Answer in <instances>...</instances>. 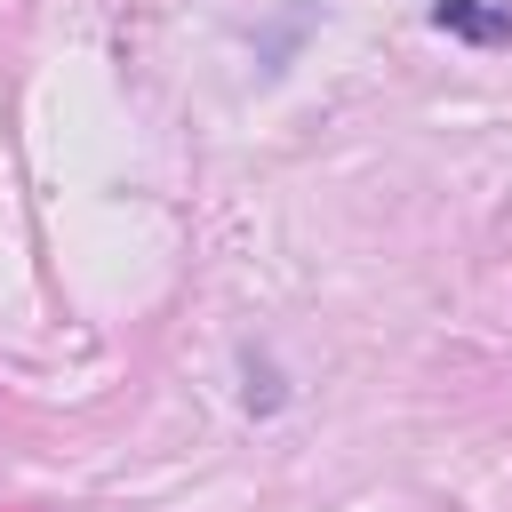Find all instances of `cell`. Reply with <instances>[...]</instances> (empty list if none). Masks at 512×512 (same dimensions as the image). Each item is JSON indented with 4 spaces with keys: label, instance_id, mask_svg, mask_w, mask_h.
I'll list each match as a JSON object with an SVG mask.
<instances>
[{
    "label": "cell",
    "instance_id": "cell-1",
    "mask_svg": "<svg viewBox=\"0 0 512 512\" xmlns=\"http://www.w3.org/2000/svg\"><path fill=\"white\" fill-rule=\"evenodd\" d=\"M432 24L440 32H456V40H512V8H496V0H432Z\"/></svg>",
    "mask_w": 512,
    "mask_h": 512
}]
</instances>
